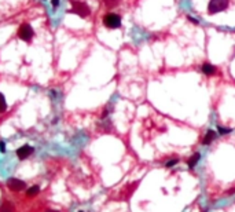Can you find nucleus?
<instances>
[{
  "mask_svg": "<svg viewBox=\"0 0 235 212\" xmlns=\"http://www.w3.org/2000/svg\"><path fill=\"white\" fill-rule=\"evenodd\" d=\"M188 19H190V21H191V22H192V23H195V25H198V21H197L195 18H192V17H190V15H188Z\"/></svg>",
  "mask_w": 235,
  "mask_h": 212,
  "instance_id": "18",
  "label": "nucleus"
},
{
  "mask_svg": "<svg viewBox=\"0 0 235 212\" xmlns=\"http://www.w3.org/2000/svg\"><path fill=\"white\" fill-rule=\"evenodd\" d=\"M227 8H228V0H209L208 14L213 15V14L226 11Z\"/></svg>",
  "mask_w": 235,
  "mask_h": 212,
  "instance_id": "3",
  "label": "nucleus"
},
{
  "mask_svg": "<svg viewBox=\"0 0 235 212\" xmlns=\"http://www.w3.org/2000/svg\"><path fill=\"white\" fill-rule=\"evenodd\" d=\"M0 152H2V153H4L6 152V145H4V142H0Z\"/></svg>",
  "mask_w": 235,
  "mask_h": 212,
  "instance_id": "17",
  "label": "nucleus"
},
{
  "mask_svg": "<svg viewBox=\"0 0 235 212\" xmlns=\"http://www.w3.org/2000/svg\"><path fill=\"white\" fill-rule=\"evenodd\" d=\"M103 25L108 29H118L121 26V17L116 13H106L103 15Z\"/></svg>",
  "mask_w": 235,
  "mask_h": 212,
  "instance_id": "2",
  "label": "nucleus"
},
{
  "mask_svg": "<svg viewBox=\"0 0 235 212\" xmlns=\"http://www.w3.org/2000/svg\"><path fill=\"white\" fill-rule=\"evenodd\" d=\"M178 161H179V160H176V158H173V160H171V161H168V163H167V164H165V165H167V167H168V168H169V167H173L175 164H178Z\"/></svg>",
  "mask_w": 235,
  "mask_h": 212,
  "instance_id": "15",
  "label": "nucleus"
},
{
  "mask_svg": "<svg viewBox=\"0 0 235 212\" xmlns=\"http://www.w3.org/2000/svg\"><path fill=\"white\" fill-rule=\"evenodd\" d=\"M51 6H52L54 8H57V7L59 6V0H51Z\"/></svg>",
  "mask_w": 235,
  "mask_h": 212,
  "instance_id": "16",
  "label": "nucleus"
},
{
  "mask_svg": "<svg viewBox=\"0 0 235 212\" xmlns=\"http://www.w3.org/2000/svg\"><path fill=\"white\" fill-rule=\"evenodd\" d=\"M201 158V154H199V153H195L194 156H191V157L188 158V161H187V164H188V168L190 169H192L195 167V164L197 163H198V160Z\"/></svg>",
  "mask_w": 235,
  "mask_h": 212,
  "instance_id": "9",
  "label": "nucleus"
},
{
  "mask_svg": "<svg viewBox=\"0 0 235 212\" xmlns=\"http://www.w3.org/2000/svg\"><path fill=\"white\" fill-rule=\"evenodd\" d=\"M70 6H72L70 13L81 17V18H87V17H89V14H91V8L88 7V4H85V3H82V2L70 0Z\"/></svg>",
  "mask_w": 235,
  "mask_h": 212,
  "instance_id": "1",
  "label": "nucleus"
},
{
  "mask_svg": "<svg viewBox=\"0 0 235 212\" xmlns=\"http://www.w3.org/2000/svg\"><path fill=\"white\" fill-rule=\"evenodd\" d=\"M17 34H18V37L21 40L26 41V43H30V40H32L33 36H34V32H33L32 26H30L29 23H21Z\"/></svg>",
  "mask_w": 235,
  "mask_h": 212,
  "instance_id": "4",
  "label": "nucleus"
},
{
  "mask_svg": "<svg viewBox=\"0 0 235 212\" xmlns=\"http://www.w3.org/2000/svg\"><path fill=\"white\" fill-rule=\"evenodd\" d=\"M217 130H219V132H220V134H228V132H231L230 128H224V127H222V126L217 127Z\"/></svg>",
  "mask_w": 235,
  "mask_h": 212,
  "instance_id": "14",
  "label": "nucleus"
},
{
  "mask_svg": "<svg viewBox=\"0 0 235 212\" xmlns=\"http://www.w3.org/2000/svg\"><path fill=\"white\" fill-rule=\"evenodd\" d=\"M33 153V147L29 145H23L21 146L19 149H17V157H18L19 160H25L28 158L30 154Z\"/></svg>",
  "mask_w": 235,
  "mask_h": 212,
  "instance_id": "6",
  "label": "nucleus"
},
{
  "mask_svg": "<svg viewBox=\"0 0 235 212\" xmlns=\"http://www.w3.org/2000/svg\"><path fill=\"white\" fill-rule=\"evenodd\" d=\"M201 72L206 76H213L215 73H217V68L215 66V65L209 64V62H205V64H202V66H201Z\"/></svg>",
  "mask_w": 235,
  "mask_h": 212,
  "instance_id": "8",
  "label": "nucleus"
},
{
  "mask_svg": "<svg viewBox=\"0 0 235 212\" xmlns=\"http://www.w3.org/2000/svg\"><path fill=\"white\" fill-rule=\"evenodd\" d=\"M25 182H22V180L19 179H15V178H11L7 180V187H8L11 192H21L22 189H25Z\"/></svg>",
  "mask_w": 235,
  "mask_h": 212,
  "instance_id": "5",
  "label": "nucleus"
},
{
  "mask_svg": "<svg viewBox=\"0 0 235 212\" xmlns=\"http://www.w3.org/2000/svg\"><path fill=\"white\" fill-rule=\"evenodd\" d=\"M217 137H219V135H217V132L215 130H208L205 134V137H203V139H202V145H205V146L210 145Z\"/></svg>",
  "mask_w": 235,
  "mask_h": 212,
  "instance_id": "7",
  "label": "nucleus"
},
{
  "mask_svg": "<svg viewBox=\"0 0 235 212\" xmlns=\"http://www.w3.org/2000/svg\"><path fill=\"white\" fill-rule=\"evenodd\" d=\"M7 110V102H6V98L2 92H0V113H4Z\"/></svg>",
  "mask_w": 235,
  "mask_h": 212,
  "instance_id": "12",
  "label": "nucleus"
},
{
  "mask_svg": "<svg viewBox=\"0 0 235 212\" xmlns=\"http://www.w3.org/2000/svg\"><path fill=\"white\" fill-rule=\"evenodd\" d=\"M46 212H59V211H55V209H48V211H46Z\"/></svg>",
  "mask_w": 235,
  "mask_h": 212,
  "instance_id": "19",
  "label": "nucleus"
},
{
  "mask_svg": "<svg viewBox=\"0 0 235 212\" xmlns=\"http://www.w3.org/2000/svg\"><path fill=\"white\" fill-rule=\"evenodd\" d=\"M0 212H14V205L8 201H6L2 207H0Z\"/></svg>",
  "mask_w": 235,
  "mask_h": 212,
  "instance_id": "11",
  "label": "nucleus"
},
{
  "mask_svg": "<svg viewBox=\"0 0 235 212\" xmlns=\"http://www.w3.org/2000/svg\"><path fill=\"white\" fill-rule=\"evenodd\" d=\"M120 4V0H105V6L112 8V7H116Z\"/></svg>",
  "mask_w": 235,
  "mask_h": 212,
  "instance_id": "13",
  "label": "nucleus"
},
{
  "mask_svg": "<svg viewBox=\"0 0 235 212\" xmlns=\"http://www.w3.org/2000/svg\"><path fill=\"white\" fill-rule=\"evenodd\" d=\"M39 193H40V187L39 186H32V187H29V189H28L26 196L28 197H34V196H37Z\"/></svg>",
  "mask_w": 235,
  "mask_h": 212,
  "instance_id": "10",
  "label": "nucleus"
},
{
  "mask_svg": "<svg viewBox=\"0 0 235 212\" xmlns=\"http://www.w3.org/2000/svg\"><path fill=\"white\" fill-rule=\"evenodd\" d=\"M80 212H81V211H80Z\"/></svg>",
  "mask_w": 235,
  "mask_h": 212,
  "instance_id": "20",
  "label": "nucleus"
}]
</instances>
